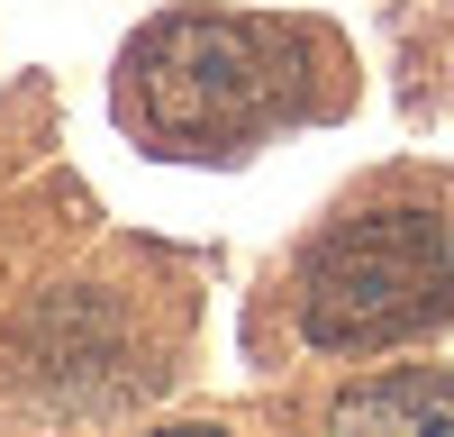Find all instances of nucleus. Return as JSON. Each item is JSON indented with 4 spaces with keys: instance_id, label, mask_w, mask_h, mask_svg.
Instances as JSON below:
<instances>
[{
    "instance_id": "obj_1",
    "label": "nucleus",
    "mask_w": 454,
    "mask_h": 437,
    "mask_svg": "<svg viewBox=\"0 0 454 437\" xmlns=\"http://www.w3.org/2000/svg\"><path fill=\"white\" fill-rule=\"evenodd\" d=\"M454 310V246L419 210H364L309 255V338L391 346Z\"/></svg>"
},
{
    "instance_id": "obj_2",
    "label": "nucleus",
    "mask_w": 454,
    "mask_h": 437,
    "mask_svg": "<svg viewBox=\"0 0 454 437\" xmlns=\"http://www.w3.org/2000/svg\"><path fill=\"white\" fill-rule=\"evenodd\" d=\"M137 100L145 119L182 146H209V137H246L273 73H263V36L237 19H164L137 36Z\"/></svg>"
},
{
    "instance_id": "obj_3",
    "label": "nucleus",
    "mask_w": 454,
    "mask_h": 437,
    "mask_svg": "<svg viewBox=\"0 0 454 437\" xmlns=\"http://www.w3.org/2000/svg\"><path fill=\"white\" fill-rule=\"evenodd\" d=\"M327 437H454V374H372L336 401Z\"/></svg>"
},
{
    "instance_id": "obj_4",
    "label": "nucleus",
    "mask_w": 454,
    "mask_h": 437,
    "mask_svg": "<svg viewBox=\"0 0 454 437\" xmlns=\"http://www.w3.org/2000/svg\"><path fill=\"white\" fill-rule=\"evenodd\" d=\"M155 437H218V428H155Z\"/></svg>"
}]
</instances>
